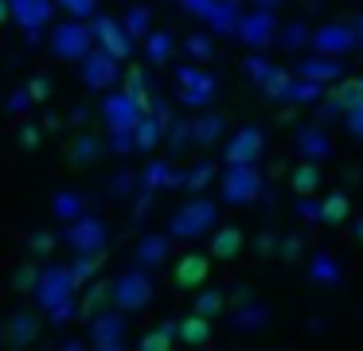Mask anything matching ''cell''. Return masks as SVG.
<instances>
[{"mask_svg": "<svg viewBox=\"0 0 363 351\" xmlns=\"http://www.w3.org/2000/svg\"><path fill=\"white\" fill-rule=\"evenodd\" d=\"M32 296H35V308H40L43 316L55 312V308H63V304H71V301H79V281H74L71 265H59V262L43 265Z\"/></svg>", "mask_w": 363, "mask_h": 351, "instance_id": "obj_1", "label": "cell"}, {"mask_svg": "<svg viewBox=\"0 0 363 351\" xmlns=\"http://www.w3.org/2000/svg\"><path fill=\"white\" fill-rule=\"evenodd\" d=\"M94 47V31H90L86 20H71L67 16L55 31H51V55L63 62H82V55Z\"/></svg>", "mask_w": 363, "mask_h": 351, "instance_id": "obj_2", "label": "cell"}, {"mask_svg": "<svg viewBox=\"0 0 363 351\" xmlns=\"http://www.w3.org/2000/svg\"><path fill=\"white\" fill-rule=\"evenodd\" d=\"M110 301H113V308H121L125 316L129 312H141L145 304L152 301V281L145 277V269H125L110 285Z\"/></svg>", "mask_w": 363, "mask_h": 351, "instance_id": "obj_3", "label": "cell"}, {"mask_svg": "<svg viewBox=\"0 0 363 351\" xmlns=\"http://www.w3.org/2000/svg\"><path fill=\"white\" fill-rule=\"evenodd\" d=\"M141 113L145 109L137 106V98L129 90H118V94H110V98L102 101V117H106V125H110L113 137H133V125L141 121Z\"/></svg>", "mask_w": 363, "mask_h": 351, "instance_id": "obj_4", "label": "cell"}, {"mask_svg": "<svg viewBox=\"0 0 363 351\" xmlns=\"http://www.w3.org/2000/svg\"><path fill=\"white\" fill-rule=\"evenodd\" d=\"M125 332H129V324H125V312L121 308L118 312H94L86 343L98 351H118V347H125Z\"/></svg>", "mask_w": 363, "mask_h": 351, "instance_id": "obj_5", "label": "cell"}, {"mask_svg": "<svg viewBox=\"0 0 363 351\" xmlns=\"http://www.w3.org/2000/svg\"><path fill=\"white\" fill-rule=\"evenodd\" d=\"M55 0H12V20L20 23V31L28 35V43H40L43 28L55 16Z\"/></svg>", "mask_w": 363, "mask_h": 351, "instance_id": "obj_6", "label": "cell"}, {"mask_svg": "<svg viewBox=\"0 0 363 351\" xmlns=\"http://www.w3.org/2000/svg\"><path fill=\"white\" fill-rule=\"evenodd\" d=\"M63 238H67V246H71L74 254H86V250H106L110 230H106V223L98 215H86V211H82L74 223H67Z\"/></svg>", "mask_w": 363, "mask_h": 351, "instance_id": "obj_7", "label": "cell"}, {"mask_svg": "<svg viewBox=\"0 0 363 351\" xmlns=\"http://www.w3.org/2000/svg\"><path fill=\"white\" fill-rule=\"evenodd\" d=\"M90 31H94V43L102 47V51H110L118 62L133 55V35H129V28H125V23H118L113 16H94Z\"/></svg>", "mask_w": 363, "mask_h": 351, "instance_id": "obj_8", "label": "cell"}, {"mask_svg": "<svg viewBox=\"0 0 363 351\" xmlns=\"http://www.w3.org/2000/svg\"><path fill=\"white\" fill-rule=\"evenodd\" d=\"M82 82H86L90 90H110V86L118 82V59H113L110 51H102V47H90V51L82 55Z\"/></svg>", "mask_w": 363, "mask_h": 351, "instance_id": "obj_9", "label": "cell"}, {"mask_svg": "<svg viewBox=\"0 0 363 351\" xmlns=\"http://www.w3.org/2000/svg\"><path fill=\"white\" fill-rule=\"evenodd\" d=\"M40 324H43V320L35 316V312H28V308L12 312V316L0 324V343H4V347H12V351L32 347L35 335H40Z\"/></svg>", "mask_w": 363, "mask_h": 351, "instance_id": "obj_10", "label": "cell"}, {"mask_svg": "<svg viewBox=\"0 0 363 351\" xmlns=\"http://www.w3.org/2000/svg\"><path fill=\"white\" fill-rule=\"evenodd\" d=\"M215 223V207L207 199H191L188 207H180L172 215V234L176 238H196V234H203L207 226Z\"/></svg>", "mask_w": 363, "mask_h": 351, "instance_id": "obj_11", "label": "cell"}, {"mask_svg": "<svg viewBox=\"0 0 363 351\" xmlns=\"http://www.w3.org/2000/svg\"><path fill=\"white\" fill-rule=\"evenodd\" d=\"M207 273H211V257L207 254H184L180 262H176V285L180 289H199L207 281Z\"/></svg>", "mask_w": 363, "mask_h": 351, "instance_id": "obj_12", "label": "cell"}, {"mask_svg": "<svg viewBox=\"0 0 363 351\" xmlns=\"http://www.w3.org/2000/svg\"><path fill=\"white\" fill-rule=\"evenodd\" d=\"M176 332H180V340H184V343L199 347V343L211 340V320H207L203 312H191V316H184L180 324H176Z\"/></svg>", "mask_w": 363, "mask_h": 351, "instance_id": "obj_13", "label": "cell"}, {"mask_svg": "<svg viewBox=\"0 0 363 351\" xmlns=\"http://www.w3.org/2000/svg\"><path fill=\"white\" fill-rule=\"evenodd\" d=\"M227 156H230V164H246V168H250V160L258 156V133H254V129L238 133V137L230 140Z\"/></svg>", "mask_w": 363, "mask_h": 351, "instance_id": "obj_14", "label": "cell"}, {"mask_svg": "<svg viewBox=\"0 0 363 351\" xmlns=\"http://www.w3.org/2000/svg\"><path fill=\"white\" fill-rule=\"evenodd\" d=\"M238 250H242V230H235V226H223V230L211 238V257H219V262L235 257Z\"/></svg>", "mask_w": 363, "mask_h": 351, "instance_id": "obj_15", "label": "cell"}, {"mask_svg": "<svg viewBox=\"0 0 363 351\" xmlns=\"http://www.w3.org/2000/svg\"><path fill=\"white\" fill-rule=\"evenodd\" d=\"M176 82H180V94H184L188 101H203L207 94H211V82H207L199 70H188V67H184L180 74H176Z\"/></svg>", "mask_w": 363, "mask_h": 351, "instance_id": "obj_16", "label": "cell"}, {"mask_svg": "<svg viewBox=\"0 0 363 351\" xmlns=\"http://www.w3.org/2000/svg\"><path fill=\"white\" fill-rule=\"evenodd\" d=\"M102 265H106V254H102V250H86V254L74 257V262H71V273H74V281H79V289L86 285V281L94 277Z\"/></svg>", "mask_w": 363, "mask_h": 351, "instance_id": "obj_17", "label": "cell"}, {"mask_svg": "<svg viewBox=\"0 0 363 351\" xmlns=\"http://www.w3.org/2000/svg\"><path fill=\"white\" fill-rule=\"evenodd\" d=\"M82 211H86V207H82V195L79 191H59L55 199H51V215L63 218V223H74Z\"/></svg>", "mask_w": 363, "mask_h": 351, "instance_id": "obj_18", "label": "cell"}, {"mask_svg": "<svg viewBox=\"0 0 363 351\" xmlns=\"http://www.w3.org/2000/svg\"><path fill=\"white\" fill-rule=\"evenodd\" d=\"M332 101H336L340 109H359V106H363V82H359V78H347V82H340L336 90H332Z\"/></svg>", "mask_w": 363, "mask_h": 351, "instance_id": "obj_19", "label": "cell"}, {"mask_svg": "<svg viewBox=\"0 0 363 351\" xmlns=\"http://www.w3.org/2000/svg\"><path fill=\"white\" fill-rule=\"evenodd\" d=\"M164 254H168V242L157 238V234L141 238V246H137V262H141L145 269H149V265H160V262H164Z\"/></svg>", "mask_w": 363, "mask_h": 351, "instance_id": "obj_20", "label": "cell"}, {"mask_svg": "<svg viewBox=\"0 0 363 351\" xmlns=\"http://www.w3.org/2000/svg\"><path fill=\"white\" fill-rule=\"evenodd\" d=\"M157 140H160V125H157V117L141 113V121L133 125V145L149 152V148H157Z\"/></svg>", "mask_w": 363, "mask_h": 351, "instance_id": "obj_21", "label": "cell"}, {"mask_svg": "<svg viewBox=\"0 0 363 351\" xmlns=\"http://www.w3.org/2000/svg\"><path fill=\"white\" fill-rule=\"evenodd\" d=\"M71 20H94L98 16V0H55Z\"/></svg>", "mask_w": 363, "mask_h": 351, "instance_id": "obj_22", "label": "cell"}, {"mask_svg": "<svg viewBox=\"0 0 363 351\" xmlns=\"http://www.w3.org/2000/svg\"><path fill=\"white\" fill-rule=\"evenodd\" d=\"M172 347V324H164L160 332L141 335V351H168Z\"/></svg>", "mask_w": 363, "mask_h": 351, "instance_id": "obj_23", "label": "cell"}, {"mask_svg": "<svg viewBox=\"0 0 363 351\" xmlns=\"http://www.w3.org/2000/svg\"><path fill=\"white\" fill-rule=\"evenodd\" d=\"M168 51H172L168 35H164V31H152V35H149V43H145V55H149L152 62H164V59H168Z\"/></svg>", "mask_w": 363, "mask_h": 351, "instance_id": "obj_24", "label": "cell"}, {"mask_svg": "<svg viewBox=\"0 0 363 351\" xmlns=\"http://www.w3.org/2000/svg\"><path fill=\"white\" fill-rule=\"evenodd\" d=\"M324 218H328V223L347 218V195H328V199H324Z\"/></svg>", "mask_w": 363, "mask_h": 351, "instance_id": "obj_25", "label": "cell"}, {"mask_svg": "<svg viewBox=\"0 0 363 351\" xmlns=\"http://www.w3.org/2000/svg\"><path fill=\"white\" fill-rule=\"evenodd\" d=\"M12 281H16V289H20V293H32V289H35V281H40V269H35V265L28 262V265H20V269H16V277H12Z\"/></svg>", "mask_w": 363, "mask_h": 351, "instance_id": "obj_26", "label": "cell"}, {"mask_svg": "<svg viewBox=\"0 0 363 351\" xmlns=\"http://www.w3.org/2000/svg\"><path fill=\"white\" fill-rule=\"evenodd\" d=\"M28 106H35V101H32V94H28V86L12 90V94H9V101H4V109H9V113H24Z\"/></svg>", "mask_w": 363, "mask_h": 351, "instance_id": "obj_27", "label": "cell"}, {"mask_svg": "<svg viewBox=\"0 0 363 351\" xmlns=\"http://www.w3.org/2000/svg\"><path fill=\"white\" fill-rule=\"evenodd\" d=\"M106 296H110V285H94L86 296H82V312H90V316H94V312H98V304H102Z\"/></svg>", "mask_w": 363, "mask_h": 351, "instance_id": "obj_28", "label": "cell"}, {"mask_svg": "<svg viewBox=\"0 0 363 351\" xmlns=\"http://www.w3.org/2000/svg\"><path fill=\"white\" fill-rule=\"evenodd\" d=\"M28 94H32V101L40 106V101L51 98V82H48V78H32V82H28Z\"/></svg>", "mask_w": 363, "mask_h": 351, "instance_id": "obj_29", "label": "cell"}, {"mask_svg": "<svg viewBox=\"0 0 363 351\" xmlns=\"http://www.w3.org/2000/svg\"><path fill=\"white\" fill-rule=\"evenodd\" d=\"M293 187H297V191H313V187H316V168H308V164H305V168L293 176Z\"/></svg>", "mask_w": 363, "mask_h": 351, "instance_id": "obj_30", "label": "cell"}, {"mask_svg": "<svg viewBox=\"0 0 363 351\" xmlns=\"http://www.w3.org/2000/svg\"><path fill=\"white\" fill-rule=\"evenodd\" d=\"M90 156H98V145L90 137H79L74 140V160H90Z\"/></svg>", "mask_w": 363, "mask_h": 351, "instance_id": "obj_31", "label": "cell"}, {"mask_svg": "<svg viewBox=\"0 0 363 351\" xmlns=\"http://www.w3.org/2000/svg\"><path fill=\"white\" fill-rule=\"evenodd\" d=\"M51 246H55V238H51L48 230L35 234V238H32V254H40V257H48V254H51Z\"/></svg>", "mask_w": 363, "mask_h": 351, "instance_id": "obj_32", "label": "cell"}, {"mask_svg": "<svg viewBox=\"0 0 363 351\" xmlns=\"http://www.w3.org/2000/svg\"><path fill=\"white\" fill-rule=\"evenodd\" d=\"M145 184H168V168H164V164H149V172H145Z\"/></svg>", "mask_w": 363, "mask_h": 351, "instance_id": "obj_33", "label": "cell"}, {"mask_svg": "<svg viewBox=\"0 0 363 351\" xmlns=\"http://www.w3.org/2000/svg\"><path fill=\"white\" fill-rule=\"evenodd\" d=\"M125 28H129V35H141V31H145V8H133V16H129V23H125Z\"/></svg>", "mask_w": 363, "mask_h": 351, "instance_id": "obj_34", "label": "cell"}, {"mask_svg": "<svg viewBox=\"0 0 363 351\" xmlns=\"http://www.w3.org/2000/svg\"><path fill=\"white\" fill-rule=\"evenodd\" d=\"M219 296L215 293H207V296H199V304H196V312H203V316H211V312H219Z\"/></svg>", "mask_w": 363, "mask_h": 351, "instance_id": "obj_35", "label": "cell"}, {"mask_svg": "<svg viewBox=\"0 0 363 351\" xmlns=\"http://www.w3.org/2000/svg\"><path fill=\"white\" fill-rule=\"evenodd\" d=\"M20 145L35 148V145H40V129H35V125H24V129H20Z\"/></svg>", "mask_w": 363, "mask_h": 351, "instance_id": "obj_36", "label": "cell"}, {"mask_svg": "<svg viewBox=\"0 0 363 351\" xmlns=\"http://www.w3.org/2000/svg\"><path fill=\"white\" fill-rule=\"evenodd\" d=\"M188 47H191V55H207V51H211L203 35H191V39H188Z\"/></svg>", "mask_w": 363, "mask_h": 351, "instance_id": "obj_37", "label": "cell"}, {"mask_svg": "<svg viewBox=\"0 0 363 351\" xmlns=\"http://www.w3.org/2000/svg\"><path fill=\"white\" fill-rule=\"evenodd\" d=\"M12 20V0H0V23Z\"/></svg>", "mask_w": 363, "mask_h": 351, "instance_id": "obj_38", "label": "cell"}, {"mask_svg": "<svg viewBox=\"0 0 363 351\" xmlns=\"http://www.w3.org/2000/svg\"><path fill=\"white\" fill-rule=\"evenodd\" d=\"M355 234H363V223H359V230H355Z\"/></svg>", "mask_w": 363, "mask_h": 351, "instance_id": "obj_39", "label": "cell"}]
</instances>
